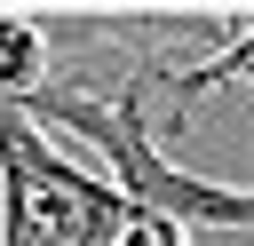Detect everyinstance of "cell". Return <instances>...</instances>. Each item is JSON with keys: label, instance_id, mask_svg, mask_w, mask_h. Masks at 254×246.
Masks as SVG:
<instances>
[{"label": "cell", "instance_id": "1", "mask_svg": "<svg viewBox=\"0 0 254 246\" xmlns=\"http://www.w3.org/2000/svg\"><path fill=\"white\" fill-rule=\"evenodd\" d=\"M151 87H159V63H135L119 71L111 87H56L40 79L16 111L40 127V135H79L95 159H103V183L135 206V214H167L183 230H246L254 238V190L246 183H214L198 167H175L159 151V127H151Z\"/></svg>", "mask_w": 254, "mask_h": 246}, {"label": "cell", "instance_id": "2", "mask_svg": "<svg viewBox=\"0 0 254 246\" xmlns=\"http://www.w3.org/2000/svg\"><path fill=\"white\" fill-rule=\"evenodd\" d=\"M214 24H222L230 40H222V48L206 56V63H183V71H159V87H167V119H159V127H167V135H175V127H183V119L198 111V95L230 87L238 71H254V8H238V16H214Z\"/></svg>", "mask_w": 254, "mask_h": 246}, {"label": "cell", "instance_id": "3", "mask_svg": "<svg viewBox=\"0 0 254 246\" xmlns=\"http://www.w3.org/2000/svg\"><path fill=\"white\" fill-rule=\"evenodd\" d=\"M48 79V32L24 8H0V103H24Z\"/></svg>", "mask_w": 254, "mask_h": 246}, {"label": "cell", "instance_id": "4", "mask_svg": "<svg viewBox=\"0 0 254 246\" xmlns=\"http://www.w3.org/2000/svg\"><path fill=\"white\" fill-rule=\"evenodd\" d=\"M119 246H190V238H183V222H167V214H127Z\"/></svg>", "mask_w": 254, "mask_h": 246}]
</instances>
